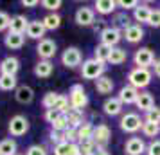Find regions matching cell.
Segmentation results:
<instances>
[{
  "label": "cell",
  "mask_w": 160,
  "mask_h": 155,
  "mask_svg": "<svg viewBox=\"0 0 160 155\" xmlns=\"http://www.w3.org/2000/svg\"><path fill=\"white\" fill-rule=\"evenodd\" d=\"M153 74L149 69H140V67H135L128 72V85H131L133 89H146L149 83H151Z\"/></svg>",
  "instance_id": "obj_1"
},
{
  "label": "cell",
  "mask_w": 160,
  "mask_h": 155,
  "mask_svg": "<svg viewBox=\"0 0 160 155\" xmlns=\"http://www.w3.org/2000/svg\"><path fill=\"white\" fill-rule=\"evenodd\" d=\"M104 69L106 67L102 65V63H99L97 59L88 58L81 63V78L83 80H94V81H97L101 76H104Z\"/></svg>",
  "instance_id": "obj_2"
},
{
  "label": "cell",
  "mask_w": 160,
  "mask_h": 155,
  "mask_svg": "<svg viewBox=\"0 0 160 155\" xmlns=\"http://www.w3.org/2000/svg\"><path fill=\"white\" fill-rule=\"evenodd\" d=\"M142 125H144V119H140V116L135 114V112H126V114H122V117L119 121L121 130L126 133H137L142 128Z\"/></svg>",
  "instance_id": "obj_3"
},
{
  "label": "cell",
  "mask_w": 160,
  "mask_h": 155,
  "mask_svg": "<svg viewBox=\"0 0 160 155\" xmlns=\"http://www.w3.org/2000/svg\"><path fill=\"white\" fill-rule=\"evenodd\" d=\"M68 101H70V108L85 112L88 105V96L83 89V85H72V89L68 92Z\"/></svg>",
  "instance_id": "obj_4"
},
{
  "label": "cell",
  "mask_w": 160,
  "mask_h": 155,
  "mask_svg": "<svg viewBox=\"0 0 160 155\" xmlns=\"http://www.w3.org/2000/svg\"><path fill=\"white\" fill-rule=\"evenodd\" d=\"M29 119L22 116V114H16L13 117L9 119V125H8V130L13 137H22L25 133L29 132Z\"/></svg>",
  "instance_id": "obj_5"
},
{
  "label": "cell",
  "mask_w": 160,
  "mask_h": 155,
  "mask_svg": "<svg viewBox=\"0 0 160 155\" xmlns=\"http://www.w3.org/2000/svg\"><path fill=\"white\" fill-rule=\"evenodd\" d=\"M58 52V45L52 38H43L42 42H38L36 45V54L40 59H45V61H51Z\"/></svg>",
  "instance_id": "obj_6"
},
{
  "label": "cell",
  "mask_w": 160,
  "mask_h": 155,
  "mask_svg": "<svg viewBox=\"0 0 160 155\" xmlns=\"http://www.w3.org/2000/svg\"><path fill=\"white\" fill-rule=\"evenodd\" d=\"M133 61H135V65L140 67V69H149V67L155 65V52L149 49V47H140L138 51H135L133 54Z\"/></svg>",
  "instance_id": "obj_7"
},
{
  "label": "cell",
  "mask_w": 160,
  "mask_h": 155,
  "mask_svg": "<svg viewBox=\"0 0 160 155\" xmlns=\"http://www.w3.org/2000/svg\"><path fill=\"white\" fill-rule=\"evenodd\" d=\"M61 63L67 69H76L83 63V52L78 47H67L63 54H61Z\"/></svg>",
  "instance_id": "obj_8"
},
{
  "label": "cell",
  "mask_w": 160,
  "mask_h": 155,
  "mask_svg": "<svg viewBox=\"0 0 160 155\" xmlns=\"http://www.w3.org/2000/svg\"><path fill=\"white\" fill-rule=\"evenodd\" d=\"M101 44L102 45H108V47H117L119 45V42L122 40V31L117 29V27H113V25H106L104 29L101 31Z\"/></svg>",
  "instance_id": "obj_9"
},
{
  "label": "cell",
  "mask_w": 160,
  "mask_h": 155,
  "mask_svg": "<svg viewBox=\"0 0 160 155\" xmlns=\"http://www.w3.org/2000/svg\"><path fill=\"white\" fill-rule=\"evenodd\" d=\"M74 20H76V23L81 25V27H94V23H95V11H94V8H88V6L78 8L76 15H74Z\"/></svg>",
  "instance_id": "obj_10"
},
{
  "label": "cell",
  "mask_w": 160,
  "mask_h": 155,
  "mask_svg": "<svg viewBox=\"0 0 160 155\" xmlns=\"http://www.w3.org/2000/svg\"><path fill=\"white\" fill-rule=\"evenodd\" d=\"M146 146L148 144L144 142L142 137L133 135V137H130L124 142V152H126V155H142V153H146Z\"/></svg>",
  "instance_id": "obj_11"
},
{
  "label": "cell",
  "mask_w": 160,
  "mask_h": 155,
  "mask_svg": "<svg viewBox=\"0 0 160 155\" xmlns=\"http://www.w3.org/2000/svg\"><path fill=\"white\" fill-rule=\"evenodd\" d=\"M20 70V59L16 56H6V58L0 61V74H6V76H16Z\"/></svg>",
  "instance_id": "obj_12"
},
{
  "label": "cell",
  "mask_w": 160,
  "mask_h": 155,
  "mask_svg": "<svg viewBox=\"0 0 160 155\" xmlns=\"http://www.w3.org/2000/svg\"><path fill=\"white\" fill-rule=\"evenodd\" d=\"M122 38L128 42V44H138V42L144 38V27L133 22L128 29L122 31Z\"/></svg>",
  "instance_id": "obj_13"
},
{
  "label": "cell",
  "mask_w": 160,
  "mask_h": 155,
  "mask_svg": "<svg viewBox=\"0 0 160 155\" xmlns=\"http://www.w3.org/2000/svg\"><path fill=\"white\" fill-rule=\"evenodd\" d=\"M138 92H140V90L133 89L131 85H124L122 89L119 90L117 97H119V101L122 105H135L137 103V97H138Z\"/></svg>",
  "instance_id": "obj_14"
},
{
  "label": "cell",
  "mask_w": 160,
  "mask_h": 155,
  "mask_svg": "<svg viewBox=\"0 0 160 155\" xmlns=\"http://www.w3.org/2000/svg\"><path fill=\"white\" fill-rule=\"evenodd\" d=\"M112 139V130L106 125H97L94 128V142L97 146H106Z\"/></svg>",
  "instance_id": "obj_15"
},
{
  "label": "cell",
  "mask_w": 160,
  "mask_h": 155,
  "mask_svg": "<svg viewBox=\"0 0 160 155\" xmlns=\"http://www.w3.org/2000/svg\"><path fill=\"white\" fill-rule=\"evenodd\" d=\"M15 99L22 105H29L34 101V90L29 85H18L15 90Z\"/></svg>",
  "instance_id": "obj_16"
},
{
  "label": "cell",
  "mask_w": 160,
  "mask_h": 155,
  "mask_svg": "<svg viewBox=\"0 0 160 155\" xmlns=\"http://www.w3.org/2000/svg\"><path fill=\"white\" fill-rule=\"evenodd\" d=\"M45 33H47V29L43 27L42 20H32V22H29V27L25 31V34L31 40H38V42H42L45 38Z\"/></svg>",
  "instance_id": "obj_17"
},
{
  "label": "cell",
  "mask_w": 160,
  "mask_h": 155,
  "mask_svg": "<svg viewBox=\"0 0 160 155\" xmlns=\"http://www.w3.org/2000/svg\"><path fill=\"white\" fill-rule=\"evenodd\" d=\"M4 44H6V47L11 49V51H18V49H22L23 44H25V36H23V34H18V33L8 31V34L4 36Z\"/></svg>",
  "instance_id": "obj_18"
},
{
  "label": "cell",
  "mask_w": 160,
  "mask_h": 155,
  "mask_svg": "<svg viewBox=\"0 0 160 155\" xmlns=\"http://www.w3.org/2000/svg\"><path fill=\"white\" fill-rule=\"evenodd\" d=\"M122 108L124 105L119 101V97H108L104 103H102V112L106 114V116H119V114H122Z\"/></svg>",
  "instance_id": "obj_19"
},
{
  "label": "cell",
  "mask_w": 160,
  "mask_h": 155,
  "mask_svg": "<svg viewBox=\"0 0 160 155\" xmlns=\"http://www.w3.org/2000/svg\"><path fill=\"white\" fill-rule=\"evenodd\" d=\"M52 72H54V63H52V61L40 59L36 65H34V76L40 78V80H47V78H51Z\"/></svg>",
  "instance_id": "obj_20"
},
{
  "label": "cell",
  "mask_w": 160,
  "mask_h": 155,
  "mask_svg": "<svg viewBox=\"0 0 160 155\" xmlns=\"http://www.w3.org/2000/svg\"><path fill=\"white\" fill-rule=\"evenodd\" d=\"M29 27V20L23 15H15L11 16V23H9V31L11 33H18V34H25V31Z\"/></svg>",
  "instance_id": "obj_21"
},
{
  "label": "cell",
  "mask_w": 160,
  "mask_h": 155,
  "mask_svg": "<svg viewBox=\"0 0 160 155\" xmlns=\"http://www.w3.org/2000/svg\"><path fill=\"white\" fill-rule=\"evenodd\" d=\"M151 9L148 4H138L137 8L133 9V20H135V23H138V25H142V23H148V20H149V15H151Z\"/></svg>",
  "instance_id": "obj_22"
},
{
  "label": "cell",
  "mask_w": 160,
  "mask_h": 155,
  "mask_svg": "<svg viewBox=\"0 0 160 155\" xmlns=\"http://www.w3.org/2000/svg\"><path fill=\"white\" fill-rule=\"evenodd\" d=\"M54 155H83L81 153V148L78 142H61L58 146H54Z\"/></svg>",
  "instance_id": "obj_23"
},
{
  "label": "cell",
  "mask_w": 160,
  "mask_h": 155,
  "mask_svg": "<svg viewBox=\"0 0 160 155\" xmlns=\"http://www.w3.org/2000/svg\"><path fill=\"white\" fill-rule=\"evenodd\" d=\"M137 108L140 112H148L151 110L153 106H155V99H153L151 92H148V90H142V92H138V97H137Z\"/></svg>",
  "instance_id": "obj_24"
},
{
  "label": "cell",
  "mask_w": 160,
  "mask_h": 155,
  "mask_svg": "<svg viewBox=\"0 0 160 155\" xmlns=\"http://www.w3.org/2000/svg\"><path fill=\"white\" fill-rule=\"evenodd\" d=\"M117 9L115 0H95L94 2V11L99 15H112Z\"/></svg>",
  "instance_id": "obj_25"
},
{
  "label": "cell",
  "mask_w": 160,
  "mask_h": 155,
  "mask_svg": "<svg viewBox=\"0 0 160 155\" xmlns=\"http://www.w3.org/2000/svg\"><path fill=\"white\" fill-rule=\"evenodd\" d=\"M113 80L108 78V76H101L97 81H95V90H97V94H102V96H106V94H112L113 92Z\"/></svg>",
  "instance_id": "obj_26"
},
{
  "label": "cell",
  "mask_w": 160,
  "mask_h": 155,
  "mask_svg": "<svg viewBox=\"0 0 160 155\" xmlns=\"http://www.w3.org/2000/svg\"><path fill=\"white\" fill-rule=\"evenodd\" d=\"M94 128L92 123L85 121L83 125L78 128V142H85V141H94Z\"/></svg>",
  "instance_id": "obj_27"
},
{
  "label": "cell",
  "mask_w": 160,
  "mask_h": 155,
  "mask_svg": "<svg viewBox=\"0 0 160 155\" xmlns=\"http://www.w3.org/2000/svg\"><path fill=\"white\" fill-rule=\"evenodd\" d=\"M126 59H128V52H126V49H122V47H113L112 52H110L108 63L110 65H122Z\"/></svg>",
  "instance_id": "obj_28"
},
{
  "label": "cell",
  "mask_w": 160,
  "mask_h": 155,
  "mask_svg": "<svg viewBox=\"0 0 160 155\" xmlns=\"http://www.w3.org/2000/svg\"><path fill=\"white\" fill-rule=\"evenodd\" d=\"M42 23L47 31H56L61 25V16L58 13H47V15L42 18Z\"/></svg>",
  "instance_id": "obj_29"
},
{
  "label": "cell",
  "mask_w": 160,
  "mask_h": 155,
  "mask_svg": "<svg viewBox=\"0 0 160 155\" xmlns=\"http://www.w3.org/2000/svg\"><path fill=\"white\" fill-rule=\"evenodd\" d=\"M67 117H68V126L74 128V130H78V128L85 123V116H83V112L81 110H74V108H70V110L67 112Z\"/></svg>",
  "instance_id": "obj_30"
},
{
  "label": "cell",
  "mask_w": 160,
  "mask_h": 155,
  "mask_svg": "<svg viewBox=\"0 0 160 155\" xmlns=\"http://www.w3.org/2000/svg\"><path fill=\"white\" fill-rule=\"evenodd\" d=\"M110 52H112V47L108 45H102V44H97L94 49V59H97L99 63H108V58H110Z\"/></svg>",
  "instance_id": "obj_31"
},
{
  "label": "cell",
  "mask_w": 160,
  "mask_h": 155,
  "mask_svg": "<svg viewBox=\"0 0 160 155\" xmlns=\"http://www.w3.org/2000/svg\"><path fill=\"white\" fill-rule=\"evenodd\" d=\"M18 153V144L15 139H2L0 141V155H16Z\"/></svg>",
  "instance_id": "obj_32"
},
{
  "label": "cell",
  "mask_w": 160,
  "mask_h": 155,
  "mask_svg": "<svg viewBox=\"0 0 160 155\" xmlns=\"http://www.w3.org/2000/svg\"><path fill=\"white\" fill-rule=\"evenodd\" d=\"M18 87V80L16 76H6V74H0V90L4 92H11V90H16Z\"/></svg>",
  "instance_id": "obj_33"
},
{
  "label": "cell",
  "mask_w": 160,
  "mask_h": 155,
  "mask_svg": "<svg viewBox=\"0 0 160 155\" xmlns=\"http://www.w3.org/2000/svg\"><path fill=\"white\" fill-rule=\"evenodd\" d=\"M131 23H133V22H131L130 15L122 11V13H117V15L113 16V23H112V25H113V27H117V29L124 31V29H128Z\"/></svg>",
  "instance_id": "obj_34"
},
{
  "label": "cell",
  "mask_w": 160,
  "mask_h": 155,
  "mask_svg": "<svg viewBox=\"0 0 160 155\" xmlns=\"http://www.w3.org/2000/svg\"><path fill=\"white\" fill-rule=\"evenodd\" d=\"M52 110H58L61 114H67V112L70 110V101H68V96L65 94H59L58 99H56V103H54V108Z\"/></svg>",
  "instance_id": "obj_35"
},
{
  "label": "cell",
  "mask_w": 160,
  "mask_h": 155,
  "mask_svg": "<svg viewBox=\"0 0 160 155\" xmlns=\"http://www.w3.org/2000/svg\"><path fill=\"white\" fill-rule=\"evenodd\" d=\"M140 132H142L144 137H149V139L155 141V137H158V133H160V126L158 125H151V123H144L142 128H140Z\"/></svg>",
  "instance_id": "obj_36"
},
{
  "label": "cell",
  "mask_w": 160,
  "mask_h": 155,
  "mask_svg": "<svg viewBox=\"0 0 160 155\" xmlns=\"http://www.w3.org/2000/svg\"><path fill=\"white\" fill-rule=\"evenodd\" d=\"M144 123H151V125L160 126V108L158 106H153L151 110L144 112Z\"/></svg>",
  "instance_id": "obj_37"
},
{
  "label": "cell",
  "mask_w": 160,
  "mask_h": 155,
  "mask_svg": "<svg viewBox=\"0 0 160 155\" xmlns=\"http://www.w3.org/2000/svg\"><path fill=\"white\" fill-rule=\"evenodd\" d=\"M51 128L54 132H65L67 128H68V117H67V114H59L56 121L51 125Z\"/></svg>",
  "instance_id": "obj_38"
},
{
  "label": "cell",
  "mask_w": 160,
  "mask_h": 155,
  "mask_svg": "<svg viewBox=\"0 0 160 155\" xmlns=\"http://www.w3.org/2000/svg\"><path fill=\"white\" fill-rule=\"evenodd\" d=\"M59 92H47L42 99V105H43L45 110H52L54 108V103H56V99H58Z\"/></svg>",
  "instance_id": "obj_39"
},
{
  "label": "cell",
  "mask_w": 160,
  "mask_h": 155,
  "mask_svg": "<svg viewBox=\"0 0 160 155\" xmlns=\"http://www.w3.org/2000/svg\"><path fill=\"white\" fill-rule=\"evenodd\" d=\"M40 6L47 11H51V13H58L63 6V2L61 0H43V2H40Z\"/></svg>",
  "instance_id": "obj_40"
},
{
  "label": "cell",
  "mask_w": 160,
  "mask_h": 155,
  "mask_svg": "<svg viewBox=\"0 0 160 155\" xmlns=\"http://www.w3.org/2000/svg\"><path fill=\"white\" fill-rule=\"evenodd\" d=\"M81 148V153L83 155H95V150H97V144L94 141H85V142H78Z\"/></svg>",
  "instance_id": "obj_41"
},
{
  "label": "cell",
  "mask_w": 160,
  "mask_h": 155,
  "mask_svg": "<svg viewBox=\"0 0 160 155\" xmlns=\"http://www.w3.org/2000/svg\"><path fill=\"white\" fill-rule=\"evenodd\" d=\"M25 155H49V152L42 144H32V146H29L25 150Z\"/></svg>",
  "instance_id": "obj_42"
},
{
  "label": "cell",
  "mask_w": 160,
  "mask_h": 155,
  "mask_svg": "<svg viewBox=\"0 0 160 155\" xmlns=\"http://www.w3.org/2000/svg\"><path fill=\"white\" fill-rule=\"evenodd\" d=\"M148 25L149 27H160V9H151V15H149V20H148Z\"/></svg>",
  "instance_id": "obj_43"
},
{
  "label": "cell",
  "mask_w": 160,
  "mask_h": 155,
  "mask_svg": "<svg viewBox=\"0 0 160 155\" xmlns=\"http://www.w3.org/2000/svg\"><path fill=\"white\" fill-rule=\"evenodd\" d=\"M146 155H160V139L151 141L146 146Z\"/></svg>",
  "instance_id": "obj_44"
},
{
  "label": "cell",
  "mask_w": 160,
  "mask_h": 155,
  "mask_svg": "<svg viewBox=\"0 0 160 155\" xmlns=\"http://www.w3.org/2000/svg\"><path fill=\"white\" fill-rule=\"evenodd\" d=\"M63 139H65V142H78V130H74V128H67L65 132H63Z\"/></svg>",
  "instance_id": "obj_45"
},
{
  "label": "cell",
  "mask_w": 160,
  "mask_h": 155,
  "mask_svg": "<svg viewBox=\"0 0 160 155\" xmlns=\"http://www.w3.org/2000/svg\"><path fill=\"white\" fill-rule=\"evenodd\" d=\"M9 23H11V16L6 11H0V33L2 31H9Z\"/></svg>",
  "instance_id": "obj_46"
},
{
  "label": "cell",
  "mask_w": 160,
  "mask_h": 155,
  "mask_svg": "<svg viewBox=\"0 0 160 155\" xmlns=\"http://www.w3.org/2000/svg\"><path fill=\"white\" fill-rule=\"evenodd\" d=\"M138 4H140V2H137V0H131V2H124V0H119V2H117V6L122 9L124 13H126V11H130V9H135Z\"/></svg>",
  "instance_id": "obj_47"
},
{
  "label": "cell",
  "mask_w": 160,
  "mask_h": 155,
  "mask_svg": "<svg viewBox=\"0 0 160 155\" xmlns=\"http://www.w3.org/2000/svg\"><path fill=\"white\" fill-rule=\"evenodd\" d=\"M49 139H51V142H54V146H58V144H61V142H65V139H63V132H54V130H51Z\"/></svg>",
  "instance_id": "obj_48"
},
{
  "label": "cell",
  "mask_w": 160,
  "mask_h": 155,
  "mask_svg": "<svg viewBox=\"0 0 160 155\" xmlns=\"http://www.w3.org/2000/svg\"><path fill=\"white\" fill-rule=\"evenodd\" d=\"M59 114H61V112H58V110H45V121H47L49 125H52Z\"/></svg>",
  "instance_id": "obj_49"
},
{
  "label": "cell",
  "mask_w": 160,
  "mask_h": 155,
  "mask_svg": "<svg viewBox=\"0 0 160 155\" xmlns=\"http://www.w3.org/2000/svg\"><path fill=\"white\" fill-rule=\"evenodd\" d=\"M38 4H40L38 0H22V6H23V8H36Z\"/></svg>",
  "instance_id": "obj_50"
},
{
  "label": "cell",
  "mask_w": 160,
  "mask_h": 155,
  "mask_svg": "<svg viewBox=\"0 0 160 155\" xmlns=\"http://www.w3.org/2000/svg\"><path fill=\"white\" fill-rule=\"evenodd\" d=\"M153 72H155V76L160 80V58L155 61V65H153Z\"/></svg>",
  "instance_id": "obj_51"
},
{
  "label": "cell",
  "mask_w": 160,
  "mask_h": 155,
  "mask_svg": "<svg viewBox=\"0 0 160 155\" xmlns=\"http://www.w3.org/2000/svg\"><path fill=\"white\" fill-rule=\"evenodd\" d=\"M95 155H110V152L106 150V146H97V150H95Z\"/></svg>",
  "instance_id": "obj_52"
},
{
  "label": "cell",
  "mask_w": 160,
  "mask_h": 155,
  "mask_svg": "<svg viewBox=\"0 0 160 155\" xmlns=\"http://www.w3.org/2000/svg\"><path fill=\"white\" fill-rule=\"evenodd\" d=\"M16 155H20V153H16Z\"/></svg>",
  "instance_id": "obj_53"
}]
</instances>
